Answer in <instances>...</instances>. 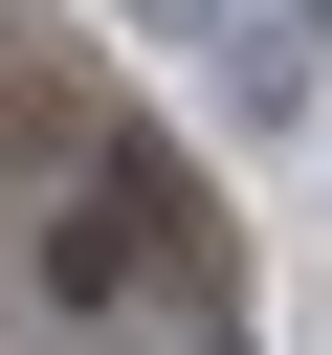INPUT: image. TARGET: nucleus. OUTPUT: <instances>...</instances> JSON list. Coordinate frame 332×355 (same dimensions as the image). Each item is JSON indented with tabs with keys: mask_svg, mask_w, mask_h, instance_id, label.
Masks as SVG:
<instances>
[{
	"mask_svg": "<svg viewBox=\"0 0 332 355\" xmlns=\"http://www.w3.org/2000/svg\"><path fill=\"white\" fill-rule=\"evenodd\" d=\"M199 67H221V111H243V133H288V111L332 89V22H288V0H243V22L199 44Z\"/></svg>",
	"mask_w": 332,
	"mask_h": 355,
	"instance_id": "f257e3e1",
	"label": "nucleus"
},
{
	"mask_svg": "<svg viewBox=\"0 0 332 355\" xmlns=\"http://www.w3.org/2000/svg\"><path fill=\"white\" fill-rule=\"evenodd\" d=\"M111 22H133V44H221L243 0H111Z\"/></svg>",
	"mask_w": 332,
	"mask_h": 355,
	"instance_id": "f03ea898",
	"label": "nucleus"
},
{
	"mask_svg": "<svg viewBox=\"0 0 332 355\" xmlns=\"http://www.w3.org/2000/svg\"><path fill=\"white\" fill-rule=\"evenodd\" d=\"M288 22H332V0H288Z\"/></svg>",
	"mask_w": 332,
	"mask_h": 355,
	"instance_id": "7ed1b4c3",
	"label": "nucleus"
}]
</instances>
